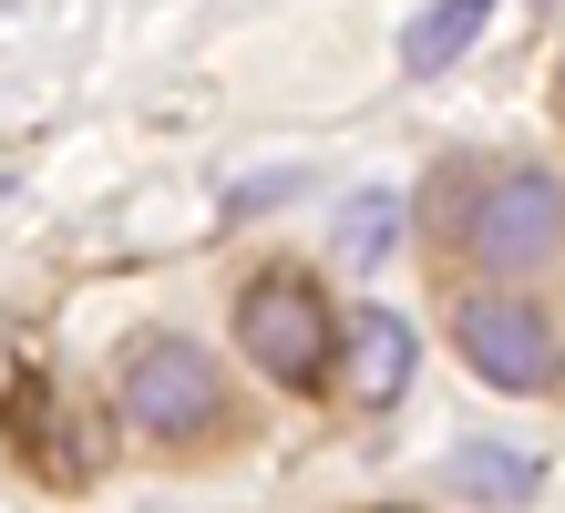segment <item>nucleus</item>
I'll list each match as a JSON object with an SVG mask.
<instances>
[{"instance_id": "f257e3e1", "label": "nucleus", "mask_w": 565, "mask_h": 513, "mask_svg": "<svg viewBox=\"0 0 565 513\" xmlns=\"http://www.w3.org/2000/svg\"><path fill=\"white\" fill-rule=\"evenodd\" d=\"M237 360H257V381L278 391H329V370H340V319H329V298L309 278H268L237 288Z\"/></svg>"}, {"instance_id": "f03ea898", "label": "nucleus", "mask_w": 565, "mask_h": 513, "mask_svg": "<svg viewBox=\"0 0 565 513\" xmlns=\"http://www.w3.org/2000/svg\"><path fill=\"white\" fill-rule=\"evenodd\" d=\"M114 410H124L145 441H164V452H195L206 431H226L216 360L195 350V339H145V350L114 370Z\"/></svg>"}, {"instance_id": "7ed1b4c3", "label": "nucleus", "mask_w": 565, "mask_h": 513, "mask_svg": "<svg viewBox=\"0 0 565 513\" xmlns=\"http://www.w3.org/2000/svg\"><path fill=\"white\" fill-rule=\"evenodd\" d=\"M565 247V185L545 164H504L483 175V195H462V257L493 278H545V257Z\"/></svg>"}, {"instance_id": "20e7f679", "label": "nucleus", "mask_w": 565, "mask_h": 513, "mask_svg": "<svg viewBox=\"0 0 565 513\" xmlns=\"http://www.w3.org/2000/svg\"><path fill=\"white\" fill-rule=\"evenodd\" d=\"M452 350L473 360V381L483 391H545L565 381V339L535 298H514V288H473L452 308Z\"/></svg>"}, {"instance_id": "39448f33", "label": "nucleus", "mask_w": 565, "mask_h": 513, "mask_svg": "<svg viewBox=\"0 0 565 513\" xmlns=\"http://www.w3.org/2000/svg\"><path fill=\"white\" fill-rule=\"evenodd\" d=\"M350 370H360V400H402L412 391V329L391 319V308H360V329H350Z\"/></svg>"}, {"instance_id": "423d86ee", "label": "nucleus", "mask_w": 565, "mask_h": 513, "mask_svg": "<svg viewBox=\"0 0 565 513\" xmlns=\"http://www.w3.org/2000/svg\"><path fill=\"white\" fill-rule=\"evenodd\" d=\"M452 493H473V503H535V452L462 441V452H452Z\"/></svg>"}, {"instance_id": "0eeeda50", "label": "nucleus", "mask_w": 565, "mask_h": 513, "mask_svg": "<svg viewBox=\"0 0 565 513\" xmlns=\"http://www.w3.org/2000/svg\"><path fill=\"white\" fill-rule=\"evenodd\" d=\"M483 11H493V0H431V11L412 21L402 62H412V73H443V62H452L462 42H473V31H483Z\"/></svg>"}, {"instance_id": "6e6552de", "label": "nucleus", "mask_w": 565, "mask_h": 513, "mask_svg": "<svg viewBox=\"0 0 565 513\" xmlns=\"http://www.w3.org/2000/svg\"><path fill=\"white\" fill-rule=\"evenodd\" d=\"M391 236H402V205H391V195L371 185V195H360L350 216H340V247H350V257H381Z\"/></svg>"}, {"instance_id": "1a4fd4ad", "label": "nucleus", "mask_w": 565, "mask_h": 513, "mask_svg": "<svg viewBox=\"0 0 565 513\" xmlns=\"http://www.w3.org/2000/svg\"><path fill=\"white\" fill-rule=\"evenodd\" d=\"M555 93H565V73H555Z\"/></svg>"}]
</instances>
